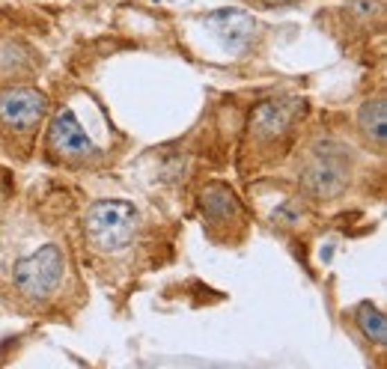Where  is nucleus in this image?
Wrapping results in <instances>:
<instances>
[{
    "label": "nucleus",
    "mask_w": 387,
    "mask_h": 369,
    "mask_svg": "<svg viewBox=\"0 0 387 369\" xmlns=\"http://www.w3.org/2000/svg\"><path fill=\"white\" fill-rule=\"evenodd\" d=\"M66 274V256L57 244H45L39 251L15 259L12 265V283L24 298L42 301V298L54 295Z\"/></svg>",
    "instance_id": "1"
},
{
    "label": "nucleus",
    "mask_w": 387,
    "mask_h": 369,
    "mask_svg": "<svg viewBox=\"0 0 387 369\" xmlns=\"http://www.w3.org/2000/svg\"><path fill=\"white\" fill-rule=\"evenodd\" d=\"M84 224L102 251H123L137 235V208L128 199H102L87 212Z\"/></svg>",
    "instance_id": "2"
},
{
    "label": "nucleus",
    "mask_w": 387,
    "mask_h": 369,
    "mask_svg": "<svg viewBox=\"0 0 387 369\" xmlns=\"http://www.w3.org/2000/svg\"><path fill=\"white\" fill-rule=\"evenodd\" d=\"M345 179H349V167H345V152L334 143H322L313 152L310 164L301 173V185L307 194L313 197H334L343 191Z\"/></svg>",
    "instance_id": "3"
},
{
    "label": "nucleus",
    "mask_w": 387,
    "mask_h": 369,
    "mask_svg": "<svg viewBox=\"0 0 387 369\" xmlns=\"http://www.w3.org/2000/svg\"><path fill=\"white\" fill-rule=\"evenodd\" d=\"M48 146L51 152L60 158H69V161H81V158H98L102 149L93 143L72 107H60V111L51 116V125H48Z\"/></svg>",
    "instance_id": "4"
},
{
    "label": "nucleus",
    "mask_w": 387,
    "mask_h": 369,
    "mask_svg": "<svg viewBox=\"0 0 387 369\" xmlns=\"http://www.w3.org/2000/svg\"><path fill=\"white\" fill-rule=\"evenodd\" d=\"M48 111V96L33 87L0 89V123L12 132H30Z\"/></svg>",
    "instance_id": "5"
},
{
    "label": "nucleus",
    "mask_w": 387,
    "mask_h": 369,
    "mask_svg": "<svg viewBox=\"0 0 387 369\" xmlns=\"http://www.w3.org/2000/svg\"><path fill=\"white\" fill-rule=\"evenodd\" d=\"M206 24L221 36V42L230 48L233 54L247 51L251 42H253V36H256V21L244 12V9H235V6L215 9V12L206 18Z\"/></svg>",
    "instance_id": "6"
},
{
    "label": "nucleus",
    "mask_w": 387,
    "mask_h": 369,
    "mask_svg": "<svg viewBox=\"0 0 387 369\" xmlns=\"http://www.w3.org/2000/svg\"><path fill=\"white\" fill-rule=\"evenodd\" d=\"M298 111H304V105L298 98H271V102H262L253 111L251 125L262 141H271V137H280L292 125Z\"/></svg>",
    "instance_id": "7"
},
{
    "label": "nucleus",
    "mask_w": 387,
    "mask_h": 369,
    "mask_svg": "<svg viewBox=\"0 0 387 369\" xmlns=\"http://www.w3.org/2000/svg\"><path fill=\"white\" fill-rule=\"evenodd\" d=\"M238 197L226 185H208L203 191V215L212 224H224L238 215Z\"/></svg>",
    "instance_id": "8"
},
{
    "label": "nucleus",
    "mask_w": 387,
    "mask_h": 369,
    "mask_svg": "<svg viewBox=\"0 0 387 369\" xmlns=\"http://www.w3.org/2000/svg\"><path fill=\"white\" fill-rule=\"evenodd\" d=\"M354 325L361 327V334L375 345L387 343V318L372 301H361L354 307Z\"/></svg>",
    "instance_id": "9"
},
{
    "label": "nucleus",
    "mask_w": 387,
    "mask_h": 369,
    "mask_svg": "<svg viewBox=\"0 0 387 369\" xmlns=\"http://www.w3.org/2000/svg\"><path fill=\"white\" fill-rule=\"evenodd\" d=\"M384 98H372V102H366L361 107V116H357V123H361V132L370 137V141H375L379 146H384V137H387V123H384Z\"/></svg>",
    "instance_id": "10"
},
{
    "label": "nucleus",
    "mask_w": 387,
    "mask_h": 369,
    "mask_svg": "<svg viewBox=\"0 0 387 369\" xmlns=\"http://www.w3.org/2000/svg\"><path fill=\"white\" fill-rule=\"evenodd\" d=\"M349 6L354 9L357 15H363V18H370L379 12V0H349Z\"/></svg>",
    "instance_id": "11"
},
{
    "label": "nucleus",
    "mask_w": 387,
    "mask_h": 369,
    "mask_svg": "<svg viewBox=\"0 0 387 369\" xmlns=\"http://www.w3.org/2000/svg\"><path fill=\"white\" fill-rule=\"evenodd\" d=\"M265 3H283V0H265Z\"/></svg>",
    "instance_id": "12"
}]
</instances>
